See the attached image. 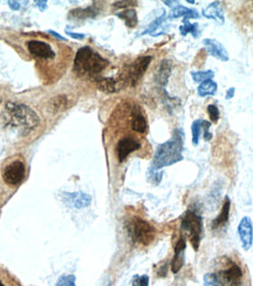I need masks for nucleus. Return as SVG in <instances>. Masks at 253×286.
<instances>
[{
	"label": "nucleus",
	"instance_id": "1",
	"mask_svg": "<svg viewBox=\"0 0 253 286\" xmlns=\"http://www.w3.org/2000/svg\"><path fill=\"white\" fill-rule=\"evenodd\" d=\"M4 120L8 127L13 128L21 135H27L40 123L38 114L33 109L23 103L14 102L6 103Z\"/></svg>",
	"mask_w": 253,
	"mask_h": 286
},
{
	"label": "nucleus",
	"instance_id": "2",
	"mask_svg": "<svg viewBox=\"0 0 253 286\" xmlns=\"http://www.w3.org/2000/svg\"><path fill=\"white\" fill-rule=\"evenodd\" d=\"M109 62L105 57L90 47H82L74 59V72L80 78H97L108 67Z\"/></svg>",
	"mask_w": 253,
	"mask_h": 286
},
{
	"label": "nucleus",
	"instance_id": "3",
	"mask_svg": "<svg viewBox=\"0 0 253 286\" xmlns=\"http://www.w3.org/2000/svg\"><path fill=\"white\" fill-rule=\"evenodd\" d=\"M182 136H179L176 132L171 140L158 145L154 161H152V169H161L163 167L171 166L173 163L182 161Z\"/></svg>",
	"mask_w": 253,
	"mask_h": 286
},
{
	"label": "nucleus",
	"instance_id": "4",
	"mask_svg": "<svg viewBox=\"0 0 253 286\" xmlns=\"http://www.w3.org/2000/svg\"><path fill=\"white\" fill-rule=\"evenodd\" d=\"M127 231L133 242L141 245H148L155 238V229L142 218H132L127 223Z\"/></svg>",
	"mask_w": 253,
	"mask_h": 286
},
{
	"label": "nucleus",
	"instance_id": "5",
	"mask_svg": "<svg viewBox=\"0 0 253 286\" xmlns=\"http://www.w3.org/2000/svg\"><path fill=\"white\" fill-rule=\"evenodd\" d=\"M181 228L183 231H187L189 233L191 245H193L194 250L197 251L199 249L200 236H202L203 231L202 216L198 214L196 210H188L187 214L184 215L182 220Z\"/></svg>",
	"mask_w": 253,
	"mask_h": 286
},
{
	"label": "nucleus",
	"instance_id": "6",
	"mask_svg": "<svg viewBox=\"0 0 253 286\" xmlns=\"http://www.w3.org/2000/svg\"><path fill=\"white\" fill-rule=\"evenodd\" d=\"M151 57H141L135 60L132 65H129L122 72L120 80L123 86H136V84L141 80L147 68L150 65Z\"/></svg>",
	"mask_w": 253,
	"mask_h": 286
},
{
	"label": "nucleus",
	"instance_id": "7",
	"mask_svg": "<svg viewBox=\"0 0 253 286\" xmlns=\"http://www.w3.org/2000/svg\"><path fill=\"white\" fill-rule=\"evenodd\" d=\"M24 177H25V164L21 161H13L8 166H6L2 172V179L5 183L10 185L20 184Z\"/></svg>",
	"mask_w": 253,
	"mask_h": 286
},
{
	"label": "nucleus",
	"instance_id": "8",
	"mask_svg": "<svg viewBox=\"0 0 253 286\" xmlns=\"http://www.w3.org/2000/svg\"><path fill=\"white\" fill-rule=\"evenodd\" d=\"M238 235L243 249L249 251L253 244V227L250 217H244L238 225Z\"/></svg>",
	"mask_w": 253,
	"mask_h": 286
},
{
	"label": "nucleus",
	"instance_id": "9",
	"mask_svg": "<svg viewBox=\"0 0 253 286\" xmlns=\"http://www.w3.org/2000/svg\"><path fill=\"white\" fill-rule=\"evenodd\" d=\"M27 48L33 57L40 59H52L54 57V52L48 44L39 40H30L27 42Z\"/></svg>",
	"mask_w": 253,
	"mask_h": 286
},
{
	"label": "nucleus",
	"instance_id": "10",
	"mask_svg": "<svg viewBox=\"0 0 253 286\" xmlns=\"http://www.w3.org/2000/svg\"><path fill=\"white\" fill-rule=\"evenodd\" d=\"M141 148V144L132 138H124L118 141L116 147L117 159L120 162H123L124 160L129 156V154L134 153V151L139 150Z\"/></svg>",
	"mask_w": 253,
	"mask_h": 286
},
{
	"label": "nucleus",
	"instance_id": "11",
	"mask_svg": "<svg viewBox=\"0 0 253 286\" xmlns=\"http://www.w3.org/2000/svg\"><path fill=\"white\" fill-rule=\"evenodd\" d=\"M203 45L212 57H217L221 61L226 62L228 61V59H230L226 48H225L218 40H215V39H204Z\"/></svg>",
	"mask_w": 253,
	"mask_h": 286
},
{
	"label": "nucleus",
	"instance_id": "12",
	"mask_svg": "<svg viewBox=\"0 0 253 286\" xmlns=\"http://www.w3.org/2000/svg\"><path fill=\"white\" fill-rule=\"evenodd\" d=\"M185 249H187V240H185L184 237H181L175 246V256H173L171 263V271L173 273H177L184 265Z\"/></svg>",
	"mask_w": 253,
	"mask_h": 286
},
{
	"label": "nucleus",
	"instance_id": "13",
	"mask_svg": "<svg viewBox=\"0 0 253 286\" xmlns=\"http://www.w3.org/2000/svg\"><path fill=\"white\" fill-rule=\"evenodd\" d=\"M243 277L242 269L237 264H231L226 270L222 271L221 277H218L219 281H223L231 286H236L239 284L240 279Z\"/></svg>",
	"mask_w": 253,
	"mask_h": 286
},
{
	"label": "nucleus",
	"instance_id": "14",
	"mask_svg": "<svg viewBox=\"0 0 253 286\" xmlns=\"http://www.w3.org/2000/svg\"><path fill=\"white\" fill-rule=\"evenodd\" d=\"M130 124H132V129L135 130L136 133L143 134L147 132V120H145L144 115L142 114L141 109L139 107H135L132 112V121H130Z\"/></svg>",
	"mask_w": 253,
	"mask_h": 286
},
{
	"label": "nucleus",
	"instance_id": "15",
	"mask_svg": "<svg viewBox=\"0 0 253 286\" xmlns=\"http://www.w3.org/2000/svg\"><path fill=\"white\" fill-rule=\"evenodd\" d=\"M202 14L208 19H212L215 21H217L219 24H224L225 18L223 14V10L221 7V2L215 1L212 4H210L208 7L203 8Z\"/></svg>",
	"mask_w": 253,
	"mask_h": 286
},
{
	"label": "nucleus",
	"instance_id": "16",
	"mask_svg": "<svg viewBox=\"0 0 253 286\" xmlns=\"http://www.w3.org/2000/svg\"><path fill=\"white\" fill-rule=\"evenodd\" d=\"M96 82L99 89L106 93H115L123 87V84H122L121 80H115V79L112 78L96 79Z\"/></svg>",
	"mask_w": 253,
	"mask_h": 286
},
{
	"label": "nucleus",
	"instance_id": "17",
	"mask_svg": "<svg viewBox=\"0 0 253 286\" xmlns=\"http://www.w3.org/2000/svg\"><path fill=\"white\" fill-rule=\"evenodd\" d=\"M67 200L71 202V204L75 208L81 209L86 208L90 204L91 199L89 195L84 194V193H74V194H66Z\"/></svg>",
	"mask_w": 253,
	"mask_h": 286
},
{
	"label": "nucleus",
	"instance_id": "18",
	"mask_svg": "<svg viewBox=\"0 0 253 286\" xmlns=\"http://www.w3.org/2000/svg\"><path fill=\"white\" fill-rule=\"evenodd\" d=\"M230 208H231V202L228 197H225L223 208H222L221 215L217 218H215L212 222V229H219V228L224 227L228 221V215H230Z\"/></svg>",
	"mask_w": 253,
	"mask_h": 286
},
{
	"label": "nucleus",
	"instance_id": "19",
	"mask_svg": "<svg viewBox=\"0 0 253 286\" xmlns=\"http://www.w3.org/2000/svg\"><path fill=\"white\" fill-rule=\"evenodd\" d=\"M170 74H171V63L168 60H163L156 73V82L160 86H166L168 80H169Z\"/></svg>",
	"mask_w": 253,
	"mask_h": 286
},
{
	"label": "nucleus",
	"instance_id": "20",
	"mask_svg": "<svg viewBox=\"0 0 253 286\" xmlns=\"http://www.w3.org/2000/svg\"><path fill=\"white\" fill-rule=\"evenodd\" d=\"M179 17H184V21H188L191 18H198L199 14H198L197 11L190 10V8L184 7V6H176L173 8L171 14H170V18H179Z\"/></svg>",
	"mask_w": 253,
	"mask_h": 286
},
{
	"label": "nucleus",
	"instance_id": "21",
	"mask_svg": "<svg viewBox=\"0 0 253 286\" xmlns=\"http://www.w3.org/2000/svg\"><path fill=\"white\" fill-rule=\"evenodd\" d=\"M218 89V85L216 84L213 80H209V81H205L203 82V84H200L199 86L197 88V93L199 96H211V95H215L216 92H217Z\"/></svg>",
	"mask_w": 253,
	"mask_h": 286
},
{
	"label": "nucleus",
	"instance_id": "22",
	"mask_svg": "<svg viewBox=\"0 0 253 286\" xmlns=\"http://www.w3.org/2000/svg\"><path fill=\"white\" fill-rule=\"evenodd\" d=\"M118 18H121L122 20L126 23V25L128 27H135L137 24V14L136 11L133 10V8H128V10L121 12V13L117 14Z\"/></svg>",
	"mask_w": 253,
	"mask_h": 286
},
{
	"label": "nucleus",
	"instance_id": "23",
	"mask_svg": "<svg viewBox=\"0 0 253 286\" xmlns=\"http://www.w3.org/2000/svg\"><path fill=\"white\" fill-rule=\"evenodd\" d=\"M71 17L75 18V19H84V18L94 17L96 14V11H94L93 7L87 8H76V10L71 11Z\"/></svg>",
	"mask_w": 253,
	"mask_h": 286
},
{
	"label": "nucleus",
	"instance_id": "24",
	"mask_svg": "<svg viewBox=\"0 0 253 286\" xmlns=\"http://www.w3.org/2000/svg\"><path fill=\"white\" fill-rule=\"evenodd\" d=\"M191 77H193L195 82H200V84H203V82L205 81L212 80L213 77H215V73L210 71V69L209 71H198L191 73Z\"/></svg>",
	"mask_w": 253,
	"mask_h": 286
},
{
	"label": "nucleus",
	"instance_id": "25",
	"mask_svg": "<svg viewBox=\"0 0 253 286\" xmlns=\"http://www.w3.org/2000/svg\"><path fill=\"white\" fill-rule=\"evenodd\" d=\"M203 121L204 120H195L193 126H191L194 145H198V143H199L200 134L203 132Z\"/></svg>",
	"mask_w": 253,
	"mask_h": 286
},
{
	"label": "nucleus",
	"instance_id": "26",
	"mask_svg": "<svg viewBox=\"0 0 253 286\" xmlns=\"http://www.w3.org/2000/svg\"><path fill=\"white\" fill-rule=\"evenodd\" d=\"M66 106H67V97L66 96H56L51 101L50 109L52 112L56 113L59 111H62V109H65Z\"/></svg>",
	"mask_w": 253,
	"mask_h": 286
},
{
	"label": "nucleus",
	"instance_id": "27",
	"mask_svg": "<svg viewBox=\"0 0 253 286\" xmlns=\"http://www.w3.org/2000/svg\"><path fill=\"white\" fill-rule=\"evenodd\" d=\"M179 31L183 35H187L188 33H191L195 38H197V33H198V24H191L190 21H184L183 25L179 27Z\"/></svg>",
	"mask_w": 253,
	"mask_h": 286
},
{
	"label": "nucleus",
	"instance_id": "28",
	"mask_svg": "<svg viewBox=\"0 0 253 286\" xmlns=\"http://www.w3.org/2000/svg\"><path fill=\"white\" fill-rule=\"evenodd\" d=\"M204 286H221L218 276L213 275V273H208L204 276Z\"/></svg>",
	"mask_w": 253,
	"mask_h": 286
},
{
	"label": "nucleus",
	"instance_id": "29",
	"mask_svg": "<svg viewBox=\"0 0 253 286\" xmlns=\"http://www.w3.org/2000/svg\"><path fill=\"white\" fill-rule=\"evenodd\" d=\"M56 286H75V276H62L57 281Z\"/></svg>",
	"mask_w": 253,
	"mask_h": 286
},
{
	"label": "nucleus",
	"instance_id": "30",
	"mask_svg": "<svg viewBox=\"0 0 253 286\" xmlns=\"http://www.w3.org/2000/svg\"><path fill=\"white\" fill-rule=\"evenodd\" d=\"M206 111H208V114L210 118H211L212 122L217 123L218 120H219V111H218V107L215 105H210L208 106V108H206Z\"/></svg>",
	"mask_w": 253,
	"mask_h": 286
},
{
	"label": "nucleus",
	"instance_id": "31",
	"mask_svg": "<svg viewBox=\"0 0 253 286\" xmlns=\"http://www.w3.org/2000/svg\"><path fill=\"white\" fill-rule=\"evenodd\" d=\"M132 286H149V277L147 275L134 277Z\"/></svg>",
	"mask_w": 253,
	"mask_h": 286
},
{
	"label": "nucleus",
	"instance_id": "32",
	"mask_svg": "<svg viewBox=\"0 0 253 286\" xmlns=\"http://www.w3.org/2000/svg\"><path fill=\"white\" fill-rule=\"evenodd\" d=\"M210 127H211V123L208 122V121H203V133H204V140H205V141H210L212 138V134L209 132Z\"/></svg>",
	"mask_w": 253,
	"mask_h": 286
},
{
	"label": "nucleus",
	"instance_id": "33",
	"mask_svg": "<svg viewBox=\"0 0 253 286\" xmlns=\"http://www.w3.org/2000/svg\"><path fill=\"white\" fill-rule=\"evenodd\" d=\"M163 19H164V18H163V17H161V18H158V19H157V20H155V21H154V23H152V24H151V25H150V27H149V29H147V31H145L144 33H150V32H152V31H155V29H157V27H158V26H160V25H161V24H162V21H163Z\"/></svg>",
	"mask_w": 253,
	"mask_h": 286
},
{
	"label": "nucleus",
	"instance_id": "34",
	"mask_svg": "<svg viewBox=\"0 0 253 286\" xmlns=\"http://www.w3.org/2000/svg\"><path fill=\"white\" fill-rule=\"evenodd\" d=\"M136 1H117L115 2V7H128V6H136Z\"/></svg>",
	"mask_w": 253,
	"mask_h": 286
},
{
	"label": "nucleus",
	"instance_id": "35",
	"mask_svg": "<svg viewBox=\"0 0 253 286\" xmlns=\"http://www.w3.org/2000/svg\"><path fill=\"white\" fill-rule=\"evenodd\" d=\"M67 34H68L69 36H72L73 39H79V40L84 39V34H79V33H74V32H67Z\"/></svg>",
	"mask_w": 253,
	"mask_h": 286
},
{
	"label": "nucleus",
	"instance_id": "36",
	"mask_svg": "<svg viewBox=\"0 0 253 286\" xmlns=\"http://www.w3.org/2000/svg\"><path fill=\"white\" fill-rule=\"evenodd\" d=\"M8 5H10V7L14 11L19 10L20 8V2H18V1H12V0H10V1H8Z\"/></svg>",
	"mask_w": 253,
	"mask_h": 286
},
{
	"label": "nucleus",
	"instance_id": "37",
	"mask_svg": "<svg viewBox=\"0 0 253 286\" xmlns=\"http://www.w3.org/2000/svg\"><path fill=\"white\" fill-rule=\"evenodd\" d=\"M234 92H236V89H234V88H233V87H231V88H230V89H228V90H227V92H226V95H225V97H226V99H227V100L232 99V97H233V95H234Z\"/></svg>",
	"mask_w": 253,
	"mask_h": 286
},
{
	"label": "nucleus",
	"instance_id": "38",
	"mask_svg": "<svg viewBox=\"0 0 253 286\" xmlns=\"http://www.w3.org/2000/svg\"><path fill=\"white\" fill-rule=\"evenodd\" d=\"M50 33H51V34H52V35H53V36H56V38H57V39H59V40H63V41H65V40H66V38H65V36L60 35V34H59V33H57V32H56V31H50Z\"/></svg>",
	"mask_w": 253,
	"mask_h": 286
},
{
	"label": "nucleus",
	"instance_id": "39",
	"mask_svg": "<svg viewBox=\"0 0 253 286\" xmlns=\"http://www.w3.org/2000/svg\"><path fill=\"white\" fill-rule=\"evenodd\" d=\"M35 4H36V6H38V7H40L41 11L46 10V7H47V6H46L47 2L46 1H35Z\"/></svg>",
	"mask_w": 253,
	"mask_h": 286
},
{
	"label": "nucleus",
	"instance_id": "40",
	"mask_svg": "<svg viewBox=\"0 0 253 286\" xmlns=\"http://www.w3.org/2000/svg\"><path fill=\"white\" fill-rule=\"evenodd\" d=\"M178 1H164V4L168 5V6H173L172 4H177Z\"/></svg>",
	"mask_w": 253,
	"mask_h": 286
},
{
	"label": "nucleus",
	"instance_id": "41",
	"mask_svg": "<svg viewBox=\"0 0 253 286\" xmlns=\"http://www.w3.org/2000/svg\"><path fill=\"white\" fill-rule=\"evenodd\" d=\"M188 2H189V4H195L196 1H194V0H188Z\"/></svg>",
	"mask_w": 253,
	"mask_h": 286
},
{
	"label": "nucleus",
	"instance_id": "42",
	"mask_svg": "<svg viewBox=\"0 0 253 286\" xmlns=\"http://www.w3.org/2000/svg\"><path fill=\"white\" fill-rule=\"evenodd\" d=\"M0 286H5V285H4V284H2V283H1V282H0Z\"/></svg>",
	"mask_w": 253,
	"mask_h": 286
},
{
	"label": "nucleus",
	"instance_id": "43",
	"mask_svg": "<svg viewBox=\"0 0 253 286\" xmlns=\"http://www.w3.org/2000/svg\"><path fill=\"white\" fill-rule=\"evenodd\" d=\"M108 286H112V285H108Z\"/></svg>",
	"mask_w": 253,
	"mask_h": 286
}]
</instances>
